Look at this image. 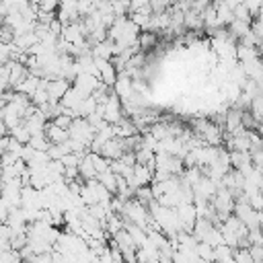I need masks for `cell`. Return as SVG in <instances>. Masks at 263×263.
I'll return each mask as SVG.
<instances>
[{
  "label": "cell",
  "instance_id": "cell-10",
  "mask_svg": "<svg viewBox=\"0 0 263 263\" xmlns=\"http://www.w3.org/2000/svg\"><path fill=\"white\" fill-rule=\"evenodd\" d=\"M99 181L111 191V193H117V183H119V175L113 171V168H107L103 173H99Z\"/></svg>",
  "mask_w": 263,
  "mask_h": 263
},
{
  "label": "cell",
  "instance_id": "cell-20",
  "mask_svg": "<svg viewBox=\"0 0 263 263\" xmlns=\"http://www.w3.org/2000/svg\"><path fill=\"white\" fill-rule=\"evenodd\" d=\"M29 144H31L33 148H37V150H47V148L51 146V142H49V138H47L45 134H35V136H31Z\"/></svg>",
  "mask_w": 263,
  "mask_h": 263
},
{
  "label": "cell",
  "instance_id": "cell-14",
  "mask_svg": "<svg viewBox=\"0 0 263 263\" xmlns=\"http://www.w3.org/2000/svg\"><path fill=\"white\" fill-rule=\"evenodd\" d=\"M195 251H197V255H199L201 261H216V249L210 242L199 240L197 247H195Z\"/></svg>",
  "mask_w": 263,
  "mask_h": 263
},
{
  "label": "cell",
  "instance_id": "cell-19",
  "mask_svg": "<svg viewBox=\"0 0 263 263\" xmlns=\"http://www.w3.org/2000/svg\"><path fill=\"white\" fill-rule=\"evenodd\" d=\"M251 113H253V117L257 119V121H263V92H259L255 99H253V103H251V109H249Z\"/></svg>",
  "mask_w": 263,
  "mask_h": 263
},
{
  "label": "cell",
  "instance_id": "cell-7",
  "mask_svg": "<svg viewBox=\"0 0 263 263\" xmlns=\"http://www.w3.org/2000/svg\"><path fill=\"white\" fill-rule=\"evenodd\" d=\"M45 136L49 138L51 144H64V142L70 140V129L60 127V125H55L53 121H49L47 127H45Z\"/></svg>",
  "mask_w": 263,
  "mask_h": 263
},
{
  "label": "cell",
  "instance_id": "cell-30",
  "mask_svg": "<svg viewBox=\"0 0 263 263\" xmlns=\"http://www.w3.org/2000/svg\"><path fill=\"white\" fill-rule=\"evenodd\" d=\"M62 4H78V0H60V6Z\"/></svg>",
  "mask_w": 263,
  "mask_h": 263
},
{
  "label": "cell",
  "instance_id": "cell-1",
  "mask_svg": "<svg viewBox=\"0 0 263 263\" xmlns=\"http://www.w3.org/2000/svg\"><path fill=\"white\" fill-rule=\"evenodd\" d=\"M95 134H97V127L86 117H74V121L70 125V138L82 140L90 148V142L95 140Z\"/></svg>",
  "mask_w": 263,
  "mask_h": 263
},
{
  "label": "cell",
  "instance_id": "cell-31",
  "mask_svg": "<svg viewBox=\"0 0 263 263\" xmlns=\"http://www.w3.org/2000/svg\"><path fill=\"white\" fill-rule=\"evenodd\" d=\"M29 2H37V4H39V0H29Z\"/></svg>",
  "mask_w": 263,
  "mask_h": 263
},
{
  "label": "cell",
  "instance_id": "cell-12",
  "mask_svg": "<svg viewBox=\"0 0 263 263\" xmlns=\"http://www.w3.org/2000/svg\"><path fill=\"white\" fill-rule=\"evenodd\" d=\"M228 27H230V35L234 39H240V37H245L251 31V23L249 21H240V18H234Z\"/></svg>",
  "mask_w": 263,
  "mask_h": 263
},
{
  "label": "cell",
  "instance_id": "cell-27",
  "mask_svg": "<svg viewBox=\"0 0 263 263\" xmlns=\"http://www.w3.org/2000/svg\"><path fill=\"white\" fill-rule=\"evenodd\" d=\"M210 4H214V0H193V2H191V8L197 10V12H201V10L208 8Z\"/></svg>",
  "mask_w": 263,
  "mask_h": 263
},
{
  "label": "cell",
  "instance_id": "cell-4",
  "mask_svg": "<svg viewBox=\"0 0 263 263\" xmlns=\"http://www.w3.org/2000/svg\"><path fill=\"white\" fill-rule=\"evenodd\" d=\"M103 80L99 78V76H95V74H88V72H80L76 78H74V86L84 95V97H90L97 88H99V84H101Z\"/></svg>",
  "mask_w": 263,
  "mask_h": 263
},
{
  "label": "cell",
  "instance_id": "cell-26",
  "mask_svg": "<svg viewBox=\"0 0 263 263\" xmlns=\"http://www.w3.org/2000/svg\"><path fill=\"white\" fill-rule=\"evenodd\" d=\"M245 4L249 6V10L253 12V16H257L263 8V0H245Z\"/></svg>",
  "mask_w": 263,
  "mask_h": 263
},
{
  "label": "cell",
  "instance_id": "cell-18",
  "mask_svg": "<svg viewBox=\"0 0 263 263\" xmlns=\"http://www.w3.org/2000/svg\"><path fill=\"white\" fill-rule=\"evenodd\" d=\"M10 136L12 138H16L18 142H23V144H29V140H31V132H29V127L25 125V123H21V125H16V127H12L10 129Z\"/></svg>",
  "mask_w": 263,
  "mask_h": 263
},
{
  "label": "cell",
  "instance_id": "cell-21",
  "mask_svg": "<svg viewBox=\"0 0 263 263\" xmlns=\"http://www.w3.org/2000/svg\"><path fill=\"white\" fill-rule=\"evenodd\" d=\"M234 261H238V263H251L253 261L251 247H236L234 249Z\"/></svg>",
  "mask_w": 263,
  "mask_h": 263
},
{
  "label": "cell",
  "instance_id": "cell-24",
  "mask_svg": "<svg viewBox=\"0 0 263 263\" xmlns=\"http://www.w3.org/2000/svg\"><path fill=\"white\" fill-rule=\"evenodd\" d=\"M80 158H82V154H76V152H68V154H64L62 162H64L66 166H78V164H80Z\"/></svg>",
  "mask_w": 263,
  "mask_h": 263
},
{
  "label": "cell",
  "instance_id": "cell-16",
  "mask_svg": "<svg viewBox=\"0 0 263 263\" xmlns=\"http://www.w3.org/2000/svg\"><path fill=\"white\" fill-rule=\"evenodd\" d=\"M134 197L140 199L144 205H150V203L156 199V195H154V191H152V185H142V187H138L136 193H134Z\"/></svg>",
  "mask_w": 263,
  "mask_h": 263
},
{
  "label": "cell",
  "instance_id": "cell-28",
  "mask_svg": "<svg viewBox=\"0 0 263 263\" xmlns=\"http://www.w3.org/2000/svg\"><path fill=\"white\" fill-rule=\"evenodd\" d=\"M253 261H263V245H251Z\"/></svg>",
  "mask_w": 263,
  "mask_h": 263
},
{
  "label": "cell",
  "instance_id": "cell-6",
  "mask_svg": "<svg viewBox=\"0 0 263 263\" xmlns=\"http://www.w3.org/2000/svg\"><path fill=\"white\" fill-rule=\"evenodd\" d=\"M125 150H127V146H125V138L115 136V138H111V140H107V142L103 144L101 154L107 156L109 160H115V158H121Z\"/></svg>",
  "mask_w": 263,
  "mask_h": 263
},
{
  "label": "cell",
  "instance_id": "cell-5",
  "mask_svg": "<svg viewBox=\"0 0 263 263\" xmlns=\"http://www.w3.org/2000/svg\"><path fill=\"white\" fill-rule=\"evenodd\" d=\"M70 86H72V80H68V78H64V76H58V78H45V88L49 90L51 101H60V99L68 92Z\"/></svg>",
  "mask_w": 263,
  "mask_h": 263
},
{
  "label": "cell",
  "instance_id": "cell-29",
  "mask_svg": "<svg viewBox=\"0 0 263 263\" xmlns=\"http://www.w3.org/2000/svg\"><path fill=\"white\" fill-rule=\"evenodd\" d=\"M144 4H150V0H132V10H129V12L138 10V8H140V6H144Z\"/></svg>",
  "mask_w": 263,
  "mask_h": 263
},
{
  "label": "cell",
  "instance_id": "cell-23",
  "mask_svg": "<svg viewBox=\"0 0 263 263\" xmlns=\"http://www.w3.org/2000/svg\"><path fill=\"white\" fill-rule=\"evenodd\" d=\"M55 125H60V127H66V129H70V125H72V121H74V117L70 115V113H66V111H62L60 115H55L53 119H51Z\"/></svg>",
  "mask_w": 263,
  "mask_h": 263
},
{
  "label": "cell",
  "instance_id": "cell-15",
  "mask_svg": "<svg viewBox=\"0 0 263 263\" xmlns=\"http://www.w3.org/2000/svg\"><path fill=\"white\" fill-rule=\"evenodd\" d=\"M216 10H218V18H220V23H222L224 27H228V25L234 21V10H232L226 2L216 4Z\"/></svg>",
  "mask_w": 263,
  "mask_h": 263
},
{
  "label": "cell",
  "instance_id": "cell-11",
  "mask_svg": "<svg viewBox=\"0 0 263 263\" xmlns=\"http://www.w3.org/2000/svg\"><path fill=\"white\" fill-rule=\"evenodd\" d=\"M37 41H39V37H37V33H35V31L21 33V35H16V37H14V45H16V47H21V49H31Z\"/></svg>",
  "mask_w": 263,
  "mask_h": 263
},
{
  "label": "cell",
  "instance_id": "cell-8",
  "mask_svg": "<svg viewBox=\"0 0 263 263\" xmlns=\"http://www.w3.org/2000/svg\"><path fill=\"white\" fill-rule=\"evenodd\" d=\"M82 99H84V95H82V92H80V90H78V88L72 84V86L68 88V92H66V95H64L60 101H62V105H64V107L76 109V107L82 103Z\"/></svg>",
  "mask_w": 263,
  "mask_h": 263
},
{
  "label": "cell",
  "instance_id": "cell-25",
  "mask_svg": "<svg viewBox=\"0 0 263 263\" xmlns=\"http://www.w3.org/2000/svg\"><path fill=\"white\" fill-rule=\"evenodd\" d=\"M39 8L49 10V12H55L60 8V0H39Z\"/></svg>",
  "mask_w": 263,
  "mask_h": 263
},
{
  "label": "cell",
  "instance_id": "cell-3",
  "mask_svg": "<svg viewBox=\"0 0 263 263\" xmlns=\"http://www.w3.org/2000/svg\"><path fill=\"white\" fill-rule=\"evenodd\" d=\"M125 179H127V183H129L134 189H138V187H142V185H150V183L154 181V173H152L146 164L136 162L134 173H132V175H127Z\"/></svg>",
  "mask_w": 263,
  "mask_h": 263
},
{
  "label": "cell",
  "instance_id": "cell-17",
  "mask_svg": "<svg viewBox=\"0 0 263 263\" xmlns=\"http://www.w3.org/2000/svg\"><path fill=\"white\" fill-rule=\"evenodd\" d=\"M214 249H216V261H224V263L234 261V247L222 242V245H218V247H214Z\"/></svg>",
  "mask_w": 263,
  "mask_h": 263
},
{
  "label": "cell",
  "instance_id": "cell-9",
  "mask_svg": "<svg viewBox=\"0 0 263 263\" xmlns=\"http://www.w3.org/2000/svg\"><path fill=\"white\" fill-rule=\"evenodd\" d=\"M78 168H80V177H82L84 181H88V179H97V177H99V173H97V168H95V164H92V160H90L88 152L80 158Z\"/></svg>",
  "mask_w": 263,
  "mask_h": 263
},
{
  "label": "cell",
  "instance_id": "cell-22",
  "mask_svg": "<svg viewBox=\"0 0 263 263\" xmlns=\"http://www.w3.org/2000/svg\"><path fill=\"white\" fill-rule=\"evenodd\" d=\"M234 18H240V21H249V23H253V12L249 10V6L245 4V0L234 8Z\"/></svg>",
  "mask_w": 263,
  "mask_h": 263
},
{
  "label": "cell",
  "instance_id": "cell-13",
  "mask_svg": "<svg viewBox=\"0 0 263 263\" xmlns=\"http://www.w3.org/2000/svg\"><path fill=\"white\" fill-rule=\"evenodd\" d=\"M138 43H140L142 51L152 49V47H156V43H158V33H154V31H142Z\"/></svg>",
  "mask_w": 263,
  "mask_h": 263
},
{
  "label": "cell",
  "instance_id": "cell-2",
  "mask_svg": "<svg viewBox=\"0 0 263 263\" xmlns=\"http://www.w3.org/2000/svg\"><path fill=\"white\" fill-rule=\"evenodd\" d=\"M123 117H125L123 101H121V97L113 90L111 97H109V101L105 103V119H107L109 123H119Z\"/></svg>",
  "mask_w": 263,
  "mask_h": 263
}]
</instances>
